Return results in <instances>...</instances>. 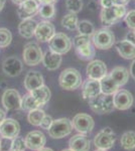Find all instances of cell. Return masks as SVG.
I'll return each mask as SVG.
<instances>
[{"label":"cell","instance_id":"6da1fadb","mask_svg":"<svg viewBox=\"0 0 135 151\" xmlns=\"http://www.w3.org/2000/svg\"><path fill=\"white\" fill-rule=\"evenodd\" d=\"M60 86L64 90L67 91H73L78 89L82 85V76L79 73V70L73 68L64 70L58 78Z\"/></svg>","mask_w":135,"mask_h":151},{"label":"cell","instance_id":"7a4b0ae2","mask_svg":"<svg viewBox=\"0 0 135 151\" xmlns=\"http://www.w3.org/2000/svg\"><path fill=\"white\" fill-rule=\"evenodd\" d=\"M91 110L97 114H107L114 110L113 103V95L99 94L98 96L93 97L88 100Z\"/></svg>","mask_w":135,"mask_h":151},{"label":"cell","instance_id":"3957f363","mask_svg":"<svg viewBox=\"0 0 135 151\" xmlns=\"http://www.w3.org/2000/svg\"><path fill=\"white\" fill-rule=\"evenodd\" d=\"M126 8L122 5H114L105 7L101 11V22L105 27L111 26L114 23L118 22L126 14Z\"/></svg>","mask_w":135,"mask_h":151},{"label":"cell","instance_id":"277c9868","mask_svg":"<svg viewBox=\"0 0 135 151\" xmlns=\"http://www.w3.org/2000/svg\"><path fill=\"white\" fill-rule=\"evenodd\" d=\"M73 45L80 58L85 60H92L95 55V50L92 47L90 36L79 35L73 40Z\"/></svg>","mask_w":135,"mask_h":151},{"label":"cell","instance_id":"5b68a950","mask_svg":"<svg viewBox=\"0 0 135 151\" xmlns=\"http://www.w3.org/2000/svg\"><path fill=\"white\" fill-rule=\"evenodd\" d=\"M73 123L68 118H60L53 121L48 129V135L53 139H62L70 135L73 131Z\"/></svg>","mask_w":135,"mask_h":151},{"label":"cell","instance_id":"8992f818","mask_svg":"<svg viewBox=\"0 0 135 151\" xmlns=\"http://www.w3.org/2000/svg\"><path fill=\"white\" fill-rule=\"evenodd\" d=\"M92 41L95 47L99 50H109L115 43V35L109 29L102 28L93 33Z\"/></svg>","mask_w":135,"mask_h":151},{"label":"cell","instance_id":"52a82bcc","mask_svg":"<svg viewBox=\"0 0 135 151\" xmlns=\"http://www.w3.org/2000/svg\"><path fill=\"white\" fill-rule=\"evenodd\" d=\"M116 141V134L111 128L106 127L102 129L94 138V144L97 149L108 150L112 148Z\"/></svg>","mask_w":135,"mask_h":151},{"label":"cell","instance_id":"ba28073f","mask_svg":"<svg viewBox=\"0 0 135 151\" xmlns=\"http://www.w3.org/2000/svg\"><path fill=\"white\" fill-rule=\"evenodd\" d=\"M51 50L60 55H65L72 48V40L65 33H56L48 41Z\"/></svg>","mask_w":135,"mask_h":151},{"label":"cell","instance_id":"9c48e42d","mask_svg":"<svg viewBox=\"0 0 135 151\" xmlns=\"http://www.w3.org/2000/svg\"><path fill=\"white\" fill-rule=\"evenodd\" d=\"M22 57L24 63L27 65H36L43 60V53L36 43L28 42L24 45Z\"/></svg>","mask_w":135,"mask_h":151},{"label":"cell","instance_id":"30bf717a","mask_svg":"<svg viewBox=\"0 0 135 151\" xmlns=\"http://www.w3.org/2000/svg\"><path fill=\"white\" fill-rule=\"evenodd\" d=\"M72 123L74 129H76L81 134H88L92 132V130L94 129L95 126L94 119L90 115L84 113L77 114L73 118Z\"/></svg>","mask_w":135,"mask_h":151},{"label":"cell","instance_id":"8fae6325","mask_svg":"<svg viewBox=\"0 0 135 151\" xmlns=\"http://www.w3.org/2000/svg\"><path fill=\"white\" fill-rule=\"evenodd\" d=\"M2 105L7 111L21 109V96L16 90L8 89L2 95Z\"/></svg>","mask_w":135,"mask_h":151},{"label":"cell","instance_id":"7c38bea8","mask_svg":"<svg viewBox=\"0 0 135 151\" xmlns=\"http://www.w3.org/2000/svg\"><path fill=\"white\" fill-rule=\"evenodd\" d=\"M26 148L30 150H40L43 147H45L46 143V137L41 131L34 130L29 132L27 135L24 137Z\"/></svg>","mask_w":135,"mask_h":151},{"label":"cell","instance_id":"4fadbf2b","mask_svg":"<svg viewBox=\"0 0 135 151\" xmlns=\"http://www.w3.org/2000/svg\"><path fill=\"white\" fill-rule=\"evenodd\" d=\"M20 132V125L12 118H6L0 125V136L2 138L13 139L17 137Z\"/></svg>","mask_w":135,"mask_h":151},{"label":"cell","instance_id":"5bb4252c","mask_svg":"<svg viewBox=\"0 0 135 151\" xmlns=\"http://www.w3.org/2000/svg\"><path fill=\"white\" fill-rule=\"evenodd\" d=\"M114 107L118 110H128L133 105V96L127 90H118L113 96Z\"/></svg>","mask_w":135,"mask_h":151},{"label":"cell","instance_id":"9a60e30c","mask_svg":"<svg viewBox=\"0 0 135 151\" xmlns=\"http://www.w3.org/2000/svg\"><path fill=\"white\" fill-rule=\"evenodd\" d=\"M23 69L22 62L16 57H8L2 63V70L6 76L17 77L21 74Z\"/></svg>","mask_w":135,"mask_h":151},{"label":"cell","instance_id":"2e32d148","mask_svg":"<svg viewBox=\"0 0 135 151\" xmlns=\"http://www.w3.org/2000/svg\"><path fill=\"white\" fill-rule=\"evenodd\" d=\"M87 77L93 80H100L107 75V67L104 62L100 60H95L89 63L86 69Z\"/></svg>","mask_w":135,"mask_h":151},{"label":"cell","instance_id":"e0dca14e","mask_svg":"<svg viewBox=\"0 0 135 151\" xmlns=\"http://www.w3.org/2000/svg\"><path fill=\"white\" fill-rule=\"evenodd\" d=\"M56 35V29L53 24L50 21H41L38 23L36 26L34 36L36 40L41 42H45V41H50L51 38Z\"/></svg>","mask_w":135,"mask_h":151},{"label":"cell","instance_id":"ac0fdd59","mask_svg":"<svg viewBox=\"0 0 135 151\" xmlns=\"http://www.w3.org/2000/svg\"><path fill=\"white\" fill-rule=\"evenodd\" d=\"M38 10H40V3L38 0H26L19 4L17 13L21 19H27L32 18V16L38 13Z\"/></svg>","mask_w":135,"mask_h":151},{"label":"cell","instance_id":"d6986e66","mask_svg":"<svg viewBox=\"0 0 135 151\" xmlns=\"http://www.w3.org/2000/svg\"><path fill=\"white\" fill-rule=\"evenodd\" d=\"M41 62L43 63V65L45 67V69H48V70H55L61 67L63 62V58L62 55L56 53L50 50L43 53Z\"/></svg>","mask_w":135,"mask_h":151},{"label":"cell","instance_id":"ffe728a7","mask_svg":"<svg viewBox=\"0 0 135 151\" xmlns=\"http://www.w3.org/2000/svg\"><path fill=\"white\" fill-rule=\"evenodd\" d=\"M90 140L85 134H77L71 137L69 141L70 149L73 151H89L90 150Z\"/></svg>","mask_w":135,"mask_h":151},{"label":"cell","instance_id":"44dd1931","mask_svg":"<svg viewBox=\"0 0 135 151\" xmlns=\"http://www.w3.org/2000/svg\"><path fill=\"white\" fill-rule=\"evenodd\" d=\"M82 94L84 99L89 100L93 97L98 96L101 94V86H100V81L98 80L89 79L84 83L82 88Z\"/></svg>","mask_w":135,"mask_h":151},{"label":"cell","instance_id":"7402d4cb","mask_svg":"<svg viewBox=\"0 0 135 151\" xmlns=\"http://www.w3.org/2000/svg\"><path fill=\"white\" fill-rule=\"evenodd\" d=\"M43 85V77L40 72L29 70L24 79V87L28 92L35 90L36 88Z\"/></svg>","mask_w":135,"mask_h":151},{"label":"cell","instance_id":"603a6c76","mask_svg":"<svg viewBox=\"0 0 135 151\" xmlns=\"http://www.w3.org/2000/svg\"><path fill=\"white\" fill-rule=\"evenodd\" d=\"M116 48L119 55L126 60L135 58V43L128 40H120L116 43Z\"/></svg>","mask_w":135,"mask_h":151},{"label":"cell","instance_id":"cb8c5ba5","mask_svg":"<svg viewBox=\"0 0 135 151\" xmlns=\"http://www.w3.org/2000/svg\"><path fill=\"white\" fill-rule=\"evenodd\" d=\"M38 22L32 18L22 19L18 25V32L24 38H31L35 32Z\"/></svg>","mask_w":135,"mask_h":151},{"label":"cell","instance_id":"d4e9b609","mask_svg":"<svg viewBox=\"0 0 135 151\" xmlns=\"http://www.w3.org/2000/svg\"><path fill=\"white\" fill-rule=\"evenodd\" d=\"M29 93L32 96V98L36 101V103L40 105V107L45 106V105L50 101L51 96V90L46 86H45V85L36 88L35 90L29 92Z\"/></svg>","mask_w":135,"mask_h":151},{"label":"cell","instance_id":"484cf974","mask_svg":"<svg viewBox=\"0 0 135 151\" xmlns=\"http://www.w3.org/2000/svg\"><path fill=\"white\" fill-rule=\"evenodd\" d=\"M100 86H101V93L106 95H114L120 88L108 74L100 80Z\"/></svg>","mask_w":135,"mask_h":151},{"label":"cell","instance_id":"4316f807","mask_svg":"<svg viewBox=\"0 0 135 151\" xmlns=\"http://www.w3.org/2000/svg\"><path fill=\"white\" fill-rule=\"evenodd\" d=\"M110 77L116 82L119 87L124 86L129 79V72L124 67H116L110 73Z\"/></svg>","mask_w":135,"mask_h":151},{"label":"cell","instance_id":"83f0119b","mask_svg":"<svg viewBox=\"0 0 135 151\" xmlns=\"http://www.w3.org/2000/svg\"><path fill=\"white\" fill-rule=\"evenodd\" d=\"M120 144L125 150L135 149V132L134 131H127L121 136Z\"/></svg>","mask_w":135,"mask_h":151},{"label":"cell","instance_id":"f1b7e54d","mask_svg":"<svg viewBox=\"0 0 135 151\" xmlns=\"http://www.w3.org/2000/svg\"><path fill=\"white\" fill-rule=\"evenodd\" d=\"M45 115V112L43 110H41L40 108L34 109V110L29 111V113L27 115V120L29 124H31V125L40 126L41 120H43Z\"/></svg>","mask_w":135,"mask_h":151},{"label":"cell","instance_id":"f546056e","mask_svg":"<svg viewBox=\"0 0 135 151\" xmlns=\"http://www.w3.org/2000/svg\"><path fill=\"white\" fill-rule=\"evenodd\" d=\"M78 22L79 20H78L77 13H73V12L66 14L62 19V25L69 30H74L77 28Z\"/></svg>","mask_w":135,"mask_h":151},{"label":"cell","instance_id":"4dcf8cb0","mask_svg":"<svg viewBox=\"0 0 135 151\" xmlns=\"http://www.w3.org/2000/svg\"><path fill=\"white\" fill-rule=\"evenodd\" d=\"M38 108H40V105L36 103V101L32 98L30 93L24 95L21 98V109H23L25 111H31Z\"/></svg>","mask_w":135,"mask_h":151},{"label":"cell","instance_id":"1f68e13d","mask_svg":"<svg viewBox=\"0 0 135 151\" xmlns=\"http://www.w3.org/2000/svg\"><path fill=\"white\" fill-rule=\"evenodd\" d=\"M77 29H78V31H79L80 35H83L91 36L95 32L94 25H93V23L90 22L89 20L79 21V22H78V25H77Z\"/></svg>","mask_w":135,"mask_h":151},{"label":"cell","instance_id":"d6a6232c","mask_svg":"<svg viewBox=\"0 0 135 151\" xmlns=\"http://www.w3.org/2000/svg\"><path fill=\"white\" fill-rule=\"evenodd\" d=\"M38 13L40 14V16L45 19H51L55 16L56 9L53 4H41L40 6V10Z\"/></svg>","mask_w":135,"mask_h":151},{"label":"cell","instance_id":"836d02e7","mask_svg":"<svg viewBox=\"0 0 135 151\" xmlns=\"http://www.w3.org/2000/svg\"><path fill=\"white\" fill-rule=\"evenodd\" d=\"M12 35L7 28H0V48L7 47L11 43Z\"/></svg>","mask_w":135,"mask_h":151},{"label":"cell","instance_id":"e575fe53","mask_svg":"<svg viewBox=\"0 0 135 151\" xmlns=\"http://www.w3.org/2000/svg\"><path fill=\"white\" fill-rule=\"evenodd\" d=\"M66 6L70 12L73 13H78L82 10L83 8V2L82 0H67L66 1Z\"/></svg>","mask_w":135,"mask_h":151},{"label":"cell","instance_id":"d590c367","mask_svg":"<svg viewBox=\"0 0 135 151\" xmlns=\"http://www.w3.org/2000/svg\"><path fill=\"white\" fill-rule=\"evenodd\" d=\"M26 145L24 138L22 137H17L12 139V144H11V150H18V151H25Z\"/></svg>","mask_w":135,"mask_h":151},{"label":"cell","instance_id":"8d00e7d4","mask_svg":"<svg viewBox=\"0 0 135 151\" xmlns=\"http://www.w3.org/2000/svg\"><path fill=\"white\" fill-rule=\"evenodd\" d=\"M127 26L131 29H135V10H130L124 16Z\"/></svg>","mask_w":135,"mask_h":151},{"label":"cell","instance_id":"74e56055","mask_svg":"<svg viewBox=\"0 0 135 151\" xmlns=\"http://www.w3.org/2000/svg\"><path fill=\"white\" fill-rule=\"evenodd\" d=\"M53 119L51 118L50 115H46L45 114V117L43 118V120H41L40 127L45 129V130H48L50 127L51 126V124H53Z\"/></svg>","mask_w":135,"mask_h":151},{"label":"cell","instance_id":"f35d334b","mask_svg":"<svg viewBox=\"0 0 135 151\" xmlns=\"http://www.w3.org/2000/svg\"><path fill=\"white\" fill-rule=\"evenodd\" d=\"M12 139L1 137V151H10L11 150Z\"/></svg>","mask_w":135,"mask_h":151},{"label":"cell","instance_id":"ab89813d","mask_svg":"<svg viewBox=\"0 0 135 151\" xmlns=\"http://www.w3.org/2000/svg\"><path fill=\"white\" fill-rule=\"evenodd\" d=\"M130 0H112L113 4L114 5H122V6H125L129 3Z\"/></svg>","mask_w":135,"mask_h":151},{"label":"cell","instance_id":"60d3db41","mask_svg":"<svg viewBox=\"0 0 135 151\" xmlns=\"http://www.w3.org/2000/svg\"><path fill=\"white\" fill-rule=\"evenodd\" d=\"M101 5L103 6V8L105 7H110L113 5L112 0H101Z\"/></svg>","mask_w":135,"mask_h":151},{"label":"cell","instance_id":"b9f144b4","mask_svg":"<svg viewBox=\"0 0 135 151\" xmlns=\"http://www.w3.org/2000/svg\"><path fill=\"white\" fill-rule=\"evenodd\" d=\"M130 75H131L132 78L135 80V58H134L133 62H132L131 67H130Z\"/></svg>","mask_w":135,"mask_h":151},{"label":"cell","instance_id":"7bdbcfd3","mask_svg":"<svg viewBox=\"0 0 135 151\" xmlns=\"http://www.w3.org/2000/svg\"><path fill=\"white\" fill-rule=\"evenodd\" d=\"M6 119V112L4 110H2V109H0V125L2 124L4 120Z\"/></svg>","mask_w":135,"mask_h":151},{"label":"cell","instance_id":"ee69618b","mask_svg":"<svg viewBox=\"0 0 135 151\" xmlns=\"http://www.w3.org/2000/svg\"><path fill=\"white\" fill-rule=\"evenodd\" d=\"M56 1H58V0H38L40 4H53Z\"/></svg>","mask_w":135,"mask_h":151},{"label":"cell","instance_id":"f6af8a7d","mask_svg":"<svg viewBox=\"0 0 135 151\" xmlns=\"http://www.w3.org/2000/svg\"><path fill=\"white\" fill-rule=\"evenodd\" d=\"M5 2H6V0H0V11L4 8V6H5Z\"/></svg>","mask_w":135,"mask_h":151},{"label":"cell","instance_id":"bcb514c9","mask_svg":"<svg viewBox=\"0 0 135 151\" xmlns=\"http://www.w3.org/2000/svg\"><path fill=\"white\" fill-rule=\"evenodd\" d=\"M24 1H26V0H12V2H13V3L18 4V5H19V4H21Z\"/></svg>","mask_w":135,"mask_h":151},{"label":"cell","instance_id":"7dc6e473","mask_svg":"<svg viewBox=\"0 0 135 151\" xmlns=\"http://www.w3.org/2000/svg\"><path fill=\"white\" fill-rule=\"evenodd\" d=\"M38 151H53V149H51V148H45V147H43L41 149L38 150Z\"/></svg>","mask_w":135,"mask_h":151},{"label":"cell","instance_id":"c3c4849f","mask_svg":"<svg viewBox=\"0 0 135 151\" xmlns=\"http://www.w3.org/2000/svg\"><path fill=\"white\" fill-rule=\"evenodd\" d=\"M62 151H73L72 149H70V148H69V149H64V150H62Z\"/></svg>","mask_w":135,"mask_h":151},{"label":"cell","instance_id":"681fc988","mask_svg":"<svg viewBox=\"0 0 135 151\" xmlns=\"http://www.w3.org/2000/svg\"><path fill=\"white\" fill-rule=\"evenodd\" d=\"M95 151H107V150H103V149H97V150H95Z\"/></svg>","mask_w":135,"mask_h":151},{"label":"cell","instance_id":"f907efd6","mask_svg":"<svg viewBox=\"0 0 135 151\" xmlns=\"http://www.w3.org/2000/svg\"><path fill=\"white\" fill-rule=\"evenodd\" d=\"M0 151H1V138H0Z\"/></svg>","mask_w":135,"mask_h":151},{"label":"cell","instance_id":"816d5d0a","mask_svg":"<svg viewBox=\"0 0 135 151\" xmlns=\"http://www.w3.org/2000/svg\"><path fill=\"white\" fill-rule=\"evenodd\" d=\"M133 35H134V38H135V29H134V31H133Z\"/></svg>","mask_w":135,"mask_h":151},{"label":"cell","instance_id":"f5cc1de1","mask_svg":"<svg viewBox=\"0 0 135 151\" xmlns=\"http://www.w3.org/2000/svg\"><path fill=\"white\" fill-rule=\"evenodd\" d=\"M10 151H18V150H10Z\"/></svg>","mask_w":135,"mask_h":151}]
</instances>
